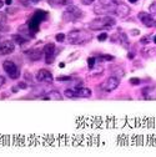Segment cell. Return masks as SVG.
I'll return each instance as SVG.
<instances>
[{
    "label": "cell",
    "mask_w": 156,
    "mask_h": 157,
    "mask_svg": "<svg viewBox=\"0 0 156 157\" xmlns=\"http://www.w3.org/2000/svg\"><path fill=\"white\" fill-rule=\"evenodd\" d=\"M55 39H56V41L63 43V41H65V40H66V35H65V34H63V33H60V34H57V35L55 36Z\"/></svg>",
    "instance_id": "obj_22"
},
{
    "label": "cell",
    "mask_w": 156,
    "mask_h": 157,
    "mask_svg": "<svg viewBox=\"0 0 156 157\" xmlns=\"http://www.w3.org/2000/svg\"><path fill=\"white\" fill-rule=\"evenodd\" d=\"M139 20L142 23V25H145L146 28H155L156 26V20L151 16V14L146 13V11H141L138 14Z\"/></svg>",
    "instance_id": "obj_8"
},
{
    "label": "cell",
    "mask_w": 156,
    "mask_h": 157,
    "mask_svg": "<svg viewBox=\"0 0 156 157\" xmlns=\"http://www.w3.org/2000/svg\"><path fill=\"white\" fill-rule=\"evenodd\" d=\"M131 31H132V33H131L132 35H139V34H140V31H139V30H131Z\"/></svg>",
    "instance_id": "obj_31"
},
{
    "label": "cell",
    "mask_w": 156,
    "mask_h": 157,
    "mask_svg": "<svg viewBox=\"0 0 156 157\" xmlns=\"http://www.w3.org/2000/svg\"><path fill=\"white\" fill-rule=\"evenodd\" d=\"M15 50V44L10 40H5L0 43V54L2 55H9Z\"/></svg>",
    "instance_id": "obj_10"
},
{
    "label": "cell",
    "mask_w": 156,
    "mask_h": 157,
    "mask_svg": "<svg viewBox=\"0 0 156 157\" xmlns=\"http://www.w3.org/2000/svg\"><path fill=\"white\" fill-rule=\"evenodd\" d=\"M111 41L116 43V44H120L123 46H127V37L125 34H114L111 36Z\"/></svg>",
    "instance_id": "obj_13"
},
{
    "label": "cell",
    "mask_w": 156,
    "mask_h": 157,
    "mask_svg": "<svg viewBox=\"0 0 156 157\" xmlns=\"http://www.w3.org/2000/svg\"><path fill=\"white\" fill-rule=\"evenodd\" d=\"M80 2L84 4V5H90V4H92L95 0H80Z\"/></svg>",
    "instance_id": "obj_29"
},
{
    "label": "cell",
    "mask_w": 156,
    "mask_h": 157,
    "mask_svg": "<svg viewBox=\"0 0 156 157\" xmlns=\"http://www.w3.org/2000/svg\"><path fill=\"white\" fill-rule=\"evenodd\" d=\"M44 55H45V63L46 64H53L55 60V56H56V49H55V44L50 43L46 44L44 46Z\"/></svg>",
    "instance_id": "obj_7"
},
{
    "label": "cell",
    "mask_w": 156,
    "mask_h": 157,
    "mask_svg": "<svg viewBox=\"0 0 156 157\" xmlns=\"http://www.w3.org/2000/svg\"><path fill=\"white\" fill-rule=\"evenodd\" d=\"M11 2H13V0H5V3H6L8 5H10V4H11Z\"/></svg>",
    "instance_id": "obj_32"
},
{
    "label": "cell",
    "mask_w": 156,
    "mask_h": 157,
    "mask_svg": "<svg viewBox=\"0 0 156 157\" xmlns=\"http://www.w3.org/2000/svg\"><path fill=\"white\" fill-rule=\"evenodd\" d=\"M91 34L84 30H72L66 35V41L71 45H81L91 40Z\"/></svg>",
    "instance_id": "obj_2"
},
{
    "label": "cell",
    "mask_w": 156,
    "mask_h": 157,
    "mask_svg": "<svg viewBox=\"0 0 156 157\" xmlns=\"http://www.w3.org/2000/svg\"><path fill=\"white\" fill-rule=\"evenodd\" d=\"M147 51H149V52H147V54H144V56H146V57H150V56H154V55H156V49H149Z\"/></svg>",
    "instance_id": "obj_26"
},
{
    "label": "cell",
    "mask_w": 156,
    "mask_h": 157,
    "mask_svg": "<svg viewBox=\"0 0 156 157\" xmlns=\"http://www.w3.org/2000/svg\"><path fill=\"white\" fill-rule=\"evenodd\" d=\"M41 99H44V100H57V101H60V100H63V96H61V94L59 91L53 90V91H49L48 94H45L44 96H41Z\"/></svg>",
    "instance_id": "obj_14"
},
{
    "label": "cell",
    "mask_w": 156,
    "mask_h": 157,
    "mask_svg": "<svg viewBox=\"0 0 156 157\" xmlns=\"http://www.w3.org/2000/svg\"><path fill=\"white\" fill-rule=\"evenodd\" d=\"M130 84H132V85H139V84H140V80H139V78L132 77V78H130Z\"/></svg>",
    "instance_id": "obj_28"
},
{
    "label": "cell",
    "mask_w": 156,
    "mask_h": 157,
    "mask_svg": "<svg viewBox=\"0 0 156 157\" xmlns=\"http://www.w3.org/2000/svg\"><path fill=\"white\" fill-rule=\"evenodd\" d=\"M154 43H155V44H156V35H155V36H154Z\"/></svg>",
    "instance_id": "obj_35"
},
{
    "label": "cell",
    "mask_w": 156,
    "mask_h": 157,
    "mask_svg": "<svg viewBox=\"0 0 156 157\" xmlns=\"http://www.w3.org/2000/svg\"><path fill=\"white\" fill-rule=\"evenodd\" d=\"M64 95H65V97H68V99H76L75 90H72V89H66L64 91Z\"/></svg>",
    "instance_id": "obj_20"
},
{
    "label": "cell",
    "mask_w": 156,
    "mask_h": 157,
    "mask_svg": "<svg viewBox=\"0 0 156 157\" xmlns=\"http://www.w3.org/2000/svg\"><path fill=\"white\" fill-rule=\"evenodd\" d=\"M3 69L4 71L8 74V76L13 80H18L20 77V70H19V66L13 61V60H6L3 63Z\"/></svg>",
    "instance_id": "obj_5"
},
{
    "label": "cell",
    "mask_w": 156,
    "mask_h": 157,
    "mask_svg": "<svg viewBox=\"0 0 156 157\" xmlns=\"http://www.w3.org/2000/svg\"><path fill=\"white\" fill-rule=\"evenodd\" d=\"M70 3V0H49V4L51 6H63Z\"/></svg>",
    "instance_id": "obj_18"
},
{
    "label": "cell",
    "mask_w": 156,
    "mask_h": 157,
    "mask_svg": "<svg viewBox=\"0 0 156 157\" xmlns=\"http://www.w3.org/2000/svg\"><path fill=\"white\" fill-rule=\"evenodd\" d=\"M95 64H96V57H92V56H91V57L88 59V65H89V69H90V70L94 69Z\"/></svg>",
    "instance_id": "obj_21"
},
{
    "label": "cell",
    "mask_w": 156,
    "mask_h": 157,
    "mask_svg": "<svg viewBox=\"0 0 156 157\" xmlns=\"http://www.w3.org/2000/svg\"><path fill=\"white\" fill-rule=\"evenodd\" d=\"M129 14H130V8L126 4H124V3L120 2L118 4V6H116V10H115V14L114 15H116L118 17H126Z\"/></svg>",
    "instance_id": "obj_11"
},
{
    "label": "cell",
    "mask_w": 156,
    "mask_h": 157,
    "mask_svg": "<svg viewBox=\"0 0 156 157\" xmlns=\"http://www.w3.org/2000/svg\"><path fill=\"white\" fill-rule=\"evenodd\" d=\"M129 2H130V3H132V4H135L136 2H138V0H129Z\"/></svg>",
    "instance_id": "obj_34"
},
{
    "label": "cell",
    "mask_w": 156,
    "mask_h": 157,
    "mask_svg": "<svg viewBox=\"0 0 156 157\" xmlns=\"http://www.w3.org/2000/svg\"><path fill=\"white\" fill-rule=\"evenodd\" d=\"M142 95L147 100H155L156 99V86H147L142 89Z\"/></svg>",
    "instance_id": "obj_12"
},
{
    "label": "cell",
    "mask_w": 156,
    "mask_h": 157,
    "mask_svg": "<svg viewBox=\"0 0 156 157\" xmlns=\"http://www.w3.org/2000/svg\"><path fill=\"white\" fill-rule=\"evenodd\" d=\"M119 85H120V78L116 77V76H110L106 81H104L101 84L100 87L105 92H111V91H114L116 87H118Z\"/></svg>",
    "instance_id": "obj_6"
},
{
    "label": "cell",
    "mask_w": 156,
    "mask_h": 157,
    "mask_svg": "<svg viewBox=\"0 0 156 157\" xmlns=\"http://www.w3.org/2000/svg\"><path fill=\"white\" fill-rule=\"evenodd\" d=\"M33 2H39V0H33Z\"/></svg>",
    "instance_id": "obj_36"
},
{
    "label": "cell",
    "mask_w": 156,
    "mask_h": 157,
    "mask_svg": "<svg viewBox=\"0 0 156 157\" xmlns=\"http://www.w3.org/2000/svg\"><path fill=\"white\" fill-rule=\"evenodd\" d=\"M13 40L18 45H24L28 41V39L25 36H23L21 34H16V35H13Z\"/></svg>",
    "instance_id": "obj_17"
},
{
    "label": "cell",
    "mask_w": 156,
    "mask_h": 157,
    "mask_svg": "<svg viewBox=\"0 0 156 157\" xmlns=\"http://www.w3.org/2000/svg\"><path fill=\"white\" fill-rule=\"evenodd\" d=\"M116 25V20L110 15H101L100 17H96L89 24L91 30H107Z\"/></svg>",
    "instance_id": "obj_1"
},
{
    "label": "cell",
    "mask_w": 156,
    "mask_h": 157,
    "mask_svg": "<svg viewBox=\"0 0 156 157\" xmlns=\"http://www.w3.org/2000/svg\"><path fill=\"white\" fill-rule=\"evenodd\" d=\"M46 16H48V13L44 10H36L33 14V16L30 17V20L28 23V28L33 35L39 31V26H40V24L46 19Z\"/></svg>",
    "instance_id": "obj_3"
},
{
    "label": "cell",
    "mask_w": 156,
    "mask_h": 157,
    "mask_svg": "<svg viewBox=\"0 0 156 157\" xmlns=\"http://www.w3.org/2000/svg\"><path fill=\"white\" fill-rule=\"evenodd\" d=\"M6 21V15L3 14V13H0V28H2Z\"/></svg>",
    "instance_id": "obj_23"
},
{
    "label": "cell",
    "mask_w": 156,
    "mask_h": 157,
    "mask_svg": "<svg viewBox=\"0 0 156 157\" xmlns=\"http://www.w3.org/2000/svg\"><path fill=\"white\" fill-rule=\"evenodd\" d=\"M150 39H151V36H150V35H146V36H144V37L141 39L140 43L144 44V45H145V44H149V43H150Z\"/></svg>",
    "instance_id": "obj_25"
},
{
    "label": "cell",
    "mask_w": 156,
    "mask_h": 157,
    "mask_svg": "<svg viewBox=\"0 0 156 157\" xmlns=\"http://www.w3.org/2000/svg\"><path fill=\"white\" fill-rule=\"evenodd\" d=\"M106 39H107V34L106 33H103V34H100L99 36H97V40L99 41H105Z\"/></svg>",
    "instance_id": "obj_27"
},
{
    "label": "cell",
    "mask_w": 156,
    "mask_h": 157,
    "mask_svg": "<svg viewBox=\"0 0 156 157\" xmlns=\"http://www.w3.org/2000/svg\"><path fill=\"white\" fill-rule=\"evenodd\" d=\"M4 84H5V78H4V76L0 75V87H2Z\"/></svg>",
    "instance_id": "obj_30"
},
{
    "label": "cell",
    "mask_w": 156,
    "mask_h": 157,
    "mask_svg": "<svg viewBox=\"0 0 156 157\" xmlns=\"http://www.w3.org/2000/svg\"><path fill=\"white\" fill-rule=\"evenodd\" d=\"M81 16H83V11L80 8H77L75 5H69L63 13V20L65 23H74L76 20H79Z\"/></svg>",
    "instance_id": "obj_4"
},
{
    "label": "cell",
    "mask_w": 156,
    "mask_h": 157,
    "mask_svg": "<svg viewBox=\"0 0 156 157\" xmlns=\"http://www.w3.org/2000/svg\"><path fill=\"white\" fill-rule=\"evenodd\" d=\"M75 90V94H76V97H90L91 96V90L88 89V87H76L74 89Z\"/></svg>",
    "instance_id": "obj_15"
},
{
    "label": "cell",
    "mask_w": 156,
    "mask_h": 157,
    "mask_svg": "<svg viewBox=\"0 0 156 157\" xmlns=\"http://www.w3.org/2000/svg\"><path fill=\"white\" fill-rule=\"evenodd\" d=\"M36 80L39 82H45V84H51L53 82V75L50 71L45 70V69H41V70H39L37 74H36Z\"/></svg>",
    "instance_id": "obj_9"
},
{
    "label": "cell",
    "mask_w": 156,
    "mask_h": 157,
    "mask_svg": "<svg viewBox=\"0 0 156 157\" xmlns=\"http://www.w3.org/2000/svg\"><path fill=\"white\" fill-rule=\"evenodd\" d=\"M120 3V0H99V4L107 6V5H114V4H118Z\"/></svg>",
    "instance_id": "obj_19"
},
{
    "label": "cell",
    "mask_w": 156,
    "mask_h": 157,
    "mask_svg": "<svg viewBox=\"0 0 156 157\" xmlns=\"http://www.w3.org/2000/svg\"><path fill=\"white\" fill-rule=\"evenodd\" d=\"M25 54L29 56L30 60L35 61V60H39L43 55V51L39 50V49H33V50H29V51H25Z\"/></svg>",
    "instance_id": "obj_16"
},
{
    "label": "cell",
    "mask_w": 156,
    "mask_h": 157,
    "mask_svg": "<svg viewBox=\"0 0 156 157\" xmlns=\"http://www.w3.org/2000/svg\"><path fill=\"white\" fill-rule=\"evenodd\" d=\"M149 11H150L152 15H156V2H155V3H152V4L150 5V8H149Z\"/></svg>",
    "instance_id": "obj_24"
},
{
    "label": "cell",
    "mask_w": 156,
    "mask_h": 157,
    "mask_svg": "<svg viewBox=\"0 0 156 157\" xmlns=\"http://www.w3.org/2000/svg\"><path fill=\"white\" fill-rule=\"evenodd\" d=\"M3 5H4V2H3V0H0V9L3 8Z\"/></svg>",
    "instance_id": "obj_33"
}]
</instances>
